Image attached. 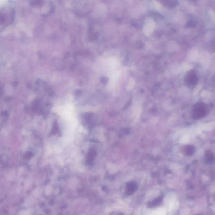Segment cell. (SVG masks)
<instances>
[{"instance_id": "cell-1", "label": "cell", "mask_w": 215, "mask_h": 215, "mask_svg": "<svg viewBox=\"0 0 215 215\" xmlns=\"http://www.w3.org/2000/svg\"><path fill=\"white\" fill-rule=\"evenodd\" d=\"M208 108L204 103L199 102L194 106L192 110V116L196 120L201 119L207 114Z\"/></svg>"}, {"instance_id": "cell-2", "label": "cell", "mask_w": 215, "mask_h": 215, "mask_svg": "<svg viewBox=\"0 0 215 215\" xmlns=\"http://www.w3.org/2000/svg\"><path fill=\"white\" fill-rule=\"evenodd\" d=\"M198 77L195 71L191 70L186 74L184 78V82L186 85L189 87L194 86L197 83Z\"/></svg>"}, {"instance_id": "cell-5", "label": "cell", "mask_w": 215, "mask_h": 215, "mask_svg": "<svg viewBox=\"0 0 215 215\" xmlns=\"http://www.w3.org/2000/svg\"><path fill=\"white\" fill-rule=\"evenodd\" d=\"M154 27H155V23L154 21L151 19H148L146 20L144 24V30L146 32H151L154 29Z\"/></svg>"}, {"instance_id": "cell-7", "label": "cell", "mask_w": 215, "mask_h": 215, "mask_svg": "<svg viewBox=\"0 0 215 215\" xmlns=\"http://www.w3.org/2000/svg\"><path fill=\"white\" fill-rule=\"evenodd\" d=\"M205 158L206 161L208 163H211L214 161V156L211 151L208 150L206 152Z\"/></svg>"}, {"instance_id": "cell-3", "label": "cell", "mask_w": 215, "mask_h": 215, "mask_svg": "<svg viewBox=\"0 0 215 215\" xmlns=\"http://www.w3.org/2000/svg\"><path fill=\"white\" fill-rule=\"evenodd\" d=\"M138 186L137 183L135 181H130L126 185L125 193L127 196L132 195L138 189Z\"/></svg>"}, {"instance_id": "cell-6", "label": "cell", "mask_w": 215, "mask_h": 215, "mask_svg": "<svg viewBox=\"0 0 215 215\" xmlns=\"http://www.w3.org/2000/svg\"><path fill=\"white\" fill-rule=\"evenodd\" d=\"M195 151V149L194 147L191 145L186 146L183 149L184 153L188 156L193 155Z\"/></svg>"}, {"instance_id": "cell-4", "label": "cell", "mask_w": 215, "mask_h": 215, "mask_svg": "<svg viewBox=\"0 0 215 215\" xmlns=\"http://www.w3.org/2000/svg\"><path fill=\"white\" fill-rule=\"evenodd\" d=\"M163 201V198L162 197L160 196L159 197L156 198L155 199L149 202L148 203V207L149 208H153L156 207L158 206H160L161 203H162Z\"/></svg>"}]
</instances>
